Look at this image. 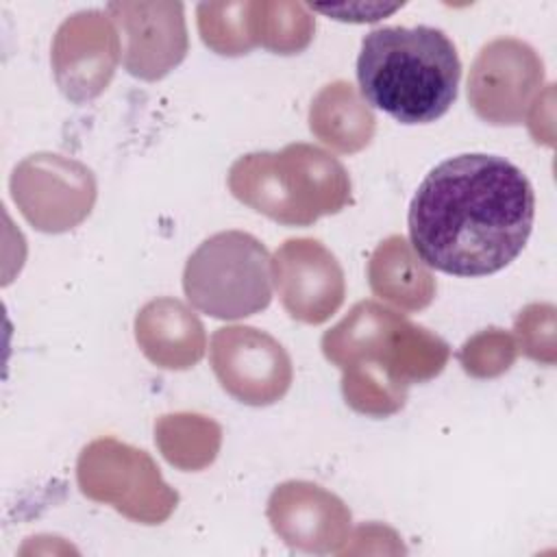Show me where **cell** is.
Instances as JSON below:
<instances>
[{
    "instance_id": "cell-1",
    "label": "cell",
    "mask_w": 557,
    "mask_h": 557,
    "mask_svg": "<svg viewBox=\"0 0 557 557\" xmlns=\"http://www.w3.org/2000/svg\"><path fill=\"white\" fill-rule=\"evenodd\" d=\"M535 194L524 172L498 154L468 152L435 165L409 205L413 252L455 276H487L524 248Z\"/></svg>"
},
{
    "instance_id": "cell-2",
    "label": "cell",
    "mask_w": 557,
    "mask_h": 557,
    "mask_svg": "<svg viewBox=\"0 0 557 557\" xmlns=\"http://www.w3.org/2000/svg\"><path fill=\"white\" fill-rule=\"evenodd\" d=\"M322 352L344 370L346 403L379 418L398 411L407 387L440 374L450 355L444 339L374 300L357 302L326 331Z\"/></svg>"
},
{
    "instance_id": "cell-3",
    "label": "cell",
    "mask_w": 557,
    "mask_h": 557,
    "mask_svg": "<svg viewBox=\"0 0 557 557\" xmlns=\"http://www.w3.org/2000/svg\"><path fill=\"white\" fill-rule=\"evenodd\" d=\"M459 78L457 48L440 28L383 26L361 41V96L400 124H429L442 117L457 100Z\"/></svg>"
},
{
    "instance_id": "cell-4",
    "label": "cell",
    "mask_w": 557,
    "mask_h": 557,
    "mask_svg": "<svg viewBox=\"0 0 557 557\" xmlns=\"http://www.w3.org/2000/svg\"><path fill=\"white\" fill-rule=\"evenodd\" d=\"M233 196L255 211L294 226L337 213L350 200L344 165L322 148L289 144L281 152H252L228 172Z\"/></svg>"
},
{
    "instance_id": "cell-5",
    "label": "cell",
    "mask_w": 557,
    "mask_h": 557,
    "mask_svg": "<svg viewBox=\"0 0 557 557\" xmlns=\"http://www.w3.org/2000/svg\"><path fill=\"white\" fill-rule=\"evenodd\" d=\"M272 259L265 246L244 231L207 237L187 259V300L218 320H239L263 311L272 300Z\"/></svg>"
},
{
    "instance_id": "cell-6",
    "label": "cell",
    "mask_w": 557,
    "mask_h": 557,
    "mask_svg": "<svg viewBox=\"0 0 557 557\" xmlns=\"http://www.w3.org/2000/svg\"><path fill=\"white\" fill-rule=\"evenodd\" d=\"M78 483L89 498L113 503L122 513L150 524L168 518L176 505V492L163 483L154 461L113 437L85 446L78 459Z\"/></svg>"
},
{
    "instance_id": "cell-7",
    "label": "cell",
    "mask_w": 557,
    "mask_h": 557,
    "mask_svg": "<svg viewBox=\"0 0 557 557\" xmlns=\"http://www.w3.org/2000/svg\"><path fill=\"white\" fill-rule=\"evenodd\" d=\"M542 83L544 63L537 52L516 37H498L472 63L468 100L490 124H522Z\"/></svg>"
},
{
    "instance_id": "cell-8",
    "label": "cell",
    "mask_w": 557,
    "mask_h": 557,
    "mask_svg": "<svg viewBox=\"0 0 557 557\" xmlns=\"http://www.w3.org/2000/svg\"><path fill=\"white\" fill-rule=\"evenodd\" d=\"M213 372L233 398L263 407L285 396L292 361L285 348L255 326H224L211 337Z\"/></svg>"
},
{
    "instance_id": "cell-9",
    "label": "cell",
    "mask_w": 557,
    "mask_h": 557,
    "mask_svg": "<svg viewBox=\"0 0 557 557\" xmlns=\"http://www.w3.org/2000/svg\"><path fill=\"white\" fill-rule=\"evenodd\" d=\"M13 198L22 213L41 231H67L94 205L96 183L91 170L59 154L26 159L13 174Z\"/></svg>"
},
{
    "instance_id": "cell-10",
    "label": "cell",
    "mask_w": 557,
    "mask_h": 557,
    "mask_svg": "<svg viewBox=\"0 0 557 557\" xmlns=\"http://www.w3.org/2000/svg\"><path fill=\"white\" fill-rule=\"evenodd\" d=\"M272 272L281 302L294 320L320 324L344 302V272L318 239H287L274 255Z\"/></svg>"
},
{
    "instance_id": "cell-11",
    "label": "cell",
    "mask_w": 557,
    "mask_h": 557,
    "mask_svg": "<svg viewBox=\"0 0 557 557\" xmlns=\"http://www.w3.org/2000/svg\"><path fill=\"white\" fill-rule=\"evenodd\" d=\"M107 13L126 39L124 67L133 76L157 81L183 61L187 28L181 2H111Z\"/></svg>"
},
{
    "instance_id": "cell-12",
    "label": "cell",
    "mask_w": 557,
    "mask_h": 557,
    "mask_svg": "<svg viewBox=\"0 0 557 557\" xmlns=\"http://www.w3.org/2000/svg\"><path fill=\"white\" fill-rule=\"evenodd\" d=\"M120 59V37L100 11H81L65 20L57 33L52 63L67 98L98 96L113 76Z\"/></svg>"
},
{
    "instance_id": "cell-13",
    "label": "cell",
    "mask_w": 557,
    "mask_h": 557,
    "mask_svg": "<svg viewBox=\"0 0 557 557\" xmlns=\"http://www.w3.org/2000/svg\"><path fill=\"white\" fill-rule=\"evenodd\" d=\"M268 516L274 531L292 546L318 553L335 550L350 524V513L344 503L307 481L278 485L270 496Z\"/></svg>"
},
{
    "instance_id": "cell-14",
    "label": "cell",
    "mask_w": 557,
    "mask_h": 557,
    "mask_svg": "<svg viewBox=\"0 0 557 557\" xmlns=\"http://www.w3.org/2000/svg\"><path fill=\"white\" fill-rule=\"evenodd\" d=\"M135 337L144 355L168 370L191 368L205 352L200 320L174 298L148 302L137 313Z\"/></svg>"
},
{
    "instance_id": "cell-15",
    "label": "cell",
    "mask_w": 557,
    "mask_h": 557,
    "mask_svg": "<svg viewBox=\"0 0 557 557\" xmlns=\"http://www.w3.org/2000/svg\"><path fill=\"white\" fill-rule=\"evenodd\" d=\"M368 276L376 296L407 311L424 309L435 294L433 274L400 235L379 244L370 259Z\"/></svg>"
},
{
    "instance_id": "cell-16",
    "label": "cell",
    "mask_w": 557,
    "mask_h": 557,
    "mask_svg": "<svg viewBox=\"0 0 557 557\" xmlns=\"http://www.w3.org/2000/svg\"><path fill=\"white\" fill-rule=\"evenodd\" d=\"M311 131L339 152H357L370 144L374 115L346 81L326 85L313 100L309 113Z\"/></svg>"
},
{
    "instance_id": "cell-17",
    "label": "cell",
    "mask_w": 557,
    "mask_h": 557,
    "mask_svg": "<svg viewBox=\"0 0 557 557\" xmlns=\"http://www.w3.org/2000/svg\"><path fill=\"white\" fill-rule=\"evenodd\" d=\"M154 431L165 459L185 470L211 463L220 446V426L196 413L163 416Z\"/></svg>"
},
{
    "instance_id": "cell-18",
    "label": "cell",
    "mask_w": 557,
    "mask_h": 557,
    "mask_svg": "<svg viewBox=\"0 0 557 557\" xmlns=\"http://www.w3.org/2000/svg\"><path fill=\"white\" fill-rule=\"evenodd\" d=\"M315 22L307 4L250 2V37L278 54H294L309 46Z\"/></svg>"
},
{
    "instance_id": "cell-19",
    "label": "cell",
    "mask_w": 557,
    "mask_h": 557,
    "mask_svg": "<svg viewBox=\"0 0 557 557\" xmlns=\"http://www.w3.org/2000/svg\"><path fill=\"white\" fill-rule=\"evenodd\" d=\"M198 28L202 41L218 54H246L250 37V2H202L198 4Z\"/></svg>"
},
{
    "instance_id": "cell-20",
    "label": "cell",
    "mask_w": 557,
    "mask_h": 557,
    "mask_svg": "<svg viewBox=\"0 0 557 557\" xmlns=\"http://www.w3.org/2000/svg\"><path fill=\"white\" fill-rule=\"evenodd\" d=\"M516 342L500 329H490L468 339L459 352L463 370L472 376H496L516 359Z\"/></svg>"
},
{
    "instance_id": "cell-21",
    "label": "cell",
    "mask_w": 557,
    "mask_h": 557,
    "mask_svg": "<svg viewBox=\"0 0 557 557\" xmlns=\"http://www.w3.org/2000/svg\"><path fill=\"white\" fill-rule=\"evenodd\" d=\"M516 331L522 350L544 363L555 361L553 331H555V307L553 305H529L516 320Z\"/></svg>"
},
{
    "instance_id": "cell-22",
    "label": "cell",
    "mask_w": 557,
    "mask_h": 557,
    "mask_svg": "<svg viewBox=\"0 0 557 557\" xmlns=\"http://www.w3.org/2000/svg\"><path fill=\"white\" fill-rule=\"evenodd\" d=\"M309 9L331 15L333 20L339 22H376L389 13H394L396 9H400L403 4H342V7H320V4H307Z\"/></svg>"
}]
</instances>
